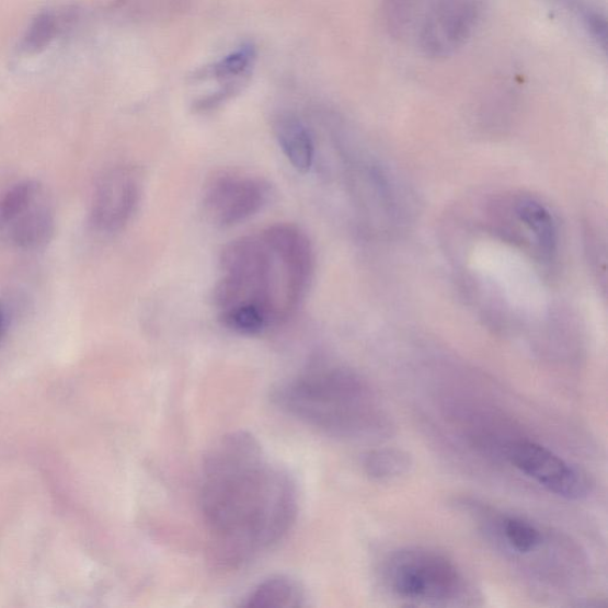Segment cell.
<instances>
[{"instance_id": "1", "label": "cell", "mask_w": 608, "mask_h": 608, "mask_svg": "<svg viewBox=\"0 0 608 608\" xmlns=\"http://www.w3.org/2000/svg\"><path fill=\"white\" fill-rule=\"evenodd\" d=\"M199 503L216 559L230 569L278 544L299 512L291 477L243 431L226 434L206 452Z\"/></svg>"}, {"instance_id": "2", "label": "cell", "mask_w": 608, "mask_h": 608, "mask_svg": "<svg viewBox=\"0 0 608 608\" xmlns=\"http://www.w3.org/2000/svg\"><path fill=\"white\" fill-rule=\"evenodd\" d=\"M214 301L219 313L252 307L275 326L289 319L308 291L314 272L309 239L292 225L271 226L226 245Z\"/></svg>"}, {"instance_id": "3", "label": "cell", "mask_w": 608, "mask_h": 608, "mask_svg": "<svg viewBox=\"0 0 608 608\" xmlns=\"http://www.w3.org/2000/svg\"><path fill=\"white\" fill-rule=\"evenodd\" d=\"M272 398L283 413L331 435L363 437L386 424L370 387L343 367L297 375L277 386Z\"/></svg>"}, {"instance_id": "4", "label": "cell", "mask_w": 608, "mask_h": 608, "mask_svg": "<svg viewBox=\"0 0 608 608\" xmlns=\"http://www.w3.org/2000/svg\"><path fill=\"white\" fill-rule=\"evenodd\" d=\"M381 582L392 597L422 606L452 605L468 590L455 561L427 548L394 551L381 569Z\"/></svg>"}, {"instance_id": "5", "label": "cell", "mask_w": 608, "mask_h": 608, "mask_svg": "<svg viewBox=\"0 0 608 608\" xmlns=\"http://www.w3.org/2000/svg\"><path fill=\"white\" fill-rule=\"evenodd\" d=\"M56 231L55 210L42 183L25 180L0 199V238L21 250L47 246Z\"/></svg>"}, {"instance_id": "6", "label": "cell", "mask_w": 608, "mask_h": 608, "mask_svg": "<svg viewBox=\"0 0 608 608\" xmlns=\"http://www.w3.org/2000/svg\"><path fill=\"white\" fill-rule=\"evenodd\" d=\"M489 0H433L418 25V45L429 58L457 53L483 21Z\"/></svg>"}, {"instance_id": "7", "label": "cell", "mask_w": 608, "mask_h": 608, "mask_svg": "<svg viewBox=\"0 0 608 608\" xmlns=\"http://www.w3.org/2000/svg\"><path fill=\"white\" fill-rule=\"evenodd\" d=\"M505 452L518 471L555 496L582 501L592 492L593 484L586 472L540 444L518 440L508 444Z\"/></svg>"}, {"instance_id": "8", "label": "cell", "mask_w": 608, "mask_h": 608, "mask_svg": "<svg viewBox=\"0 0 608 608\" xmlns=\"http://www.w3.org/2000/svg\"><path fill=\"white\" fill-rule=\"evenodd\" d=\"M141 176L134 167L110 169L94 190L90 222L104 234L122 231L130 222L141 197Z\"/></svg>"}, {"instance_id": "9", "label": "cell", "mask_w": 608, "mask_h": 608, "mask_svg": "<svg viewBox=\"0 0 608 608\" xmlns=\"http://www.w3.org/2000/svg\"><path fill=\"white\" fill-rule=\"evenodd\" d=\"M267 185L250 176L222 175L211 181L204 197L205 214L219 228L257 215L268 200Z\"/></svg>"}, {"instance_id": "10", "label": "cell", "mask_w": 608, "mask_h": 608, "mask_svg": "<svg viewBox=\"0 0 608 608\" xmlns=\"http://www.w3.org/2000/svg\"><path fill=\"white\" fill-rule=\"evenodd\" d=\"M479 525L487 539L505 553L526 557L544 543V535L534 521L513 514H502L479 506Z\"/></svg>"}, {"instance_id": "11", "label": "cell", "mask_w": 608, "mask_h": 608, "mask_svg": "<svg viewBox=\"0 0 608 608\" xmlns=\"http://www.w3.org/2000/svg\"><path fill=\"white\" fill-rule=\"evenodd\" d=\"M515 217L534 239V244L546 262L554 260L558 253L559 231L551 211L540 202L521 196L514 203Z\"/></svg>"}, {"instance_id": "12", "label": "cell", "mask_w": 608, "mask_h": 608, "mask_svg": "<svg viewBox=\"0 0 608 608\" xmlns=\"http://www.w3.org/2000/svg\"><path fill=\"white\" fill-rule=\"evenodd\" d=\"M275 135L282 151L296 171L308 173L314 163L316 146L303 122L292 115H283L275 123Z\"/></svg>"}, {"instance_id": "13", "label": "cell", "mask_w": 608, "mask_h": 608, "mask_svg": "<svg viewBox=\"0 0 608 608\" xmlns=\"http://www.w3.org/2000/svg\"><path fill=\"white\" fill-rule=\"evenodd\" d=\"M245 607L253 608H297L306 606V594L296 580L277 575L264 580L254 587L245 601Z\"/></svg>"}, {"instance_id": "14", "label": "cell", "mask_w": 608, "mask_h": 608, "mask_svg": "<svg viewBox=\"0 0 608 608\" xmlns=\"http://www.w3.org/2000/svg\"><path fill=\"white\" fill-rule=\"evenodd\" d=\"M364 472L376 482L390 483L406 475L413 468V458L403 449L379 448L363 457Z\"/></svg>"}, {"instance_id": "15", "label": "cell", "mask_w": 608, "mask_h": 608, "mask_svg": "<svg viewBox=\"0 0 608 608\" xmlns=\"http://www.w3.org/2000/svg\"><path fill=\"white\" fill-rule=\"evenodd\" d=\"M59 33V20L50 12L39 13L26 31L21 48L27 54L46 49Z\"/></svg>"}, {"instance_id": "16", "label": "cell", "mask_w": 608, "mask_h": 608, "mask_svg": "<svg viewBox=\"0 0 608 608\" xmlns=\"http://www.w3.org/2000/svg\"><path fill=\"white\" fill-rule=\"evenodd\" d=\"M5 320H7L5 310L2 306H0V333H2L5 326Z\"/></svg>"}]
</instances>
